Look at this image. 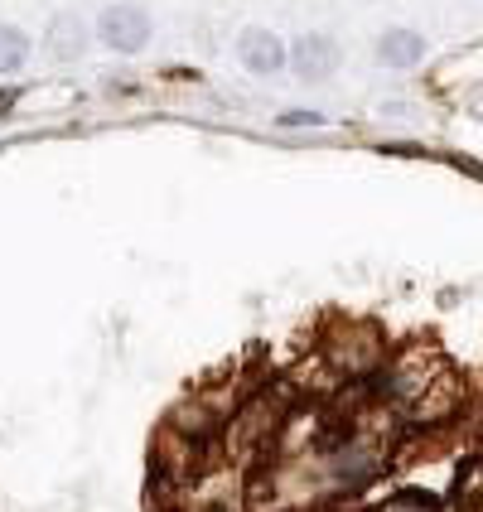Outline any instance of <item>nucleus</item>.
<instances>
[{
	"label": "nucleus",
	"mask_w": 483,
	"mask_h": 512,
	"mask_svg": "<svg viewBox=\"0 0 483 512\" xmlns=\"http://www.w3.org/2000/svg\"><path fill=\"white\" fill-rule=\"evenodd\" d=\"M237 63H242L252 78H276V73L290 68V44H285L276 29L247 25L237 34Z\"/></svg>",
	"instance_id": "f257e3e1"
},
{
	"label": "nucleus",
	"mask_w": 483,
	"mask_h": 512,
	"mask_svg": "<svg viewBox=\"0 0 483 512\" xmlns=\"http://www.w3.org/2000/svg\"><path fill=\"white\" fill-rule=\"evenodd\" d=\"M97 39L116 54H141L150 44V15L141 5H107L102 20H97Z\"/></svg>",
	"instance_id": "f03ea898"
},
{
	"label": "nucleus",
	"mask_w": 483,
	"mask_h": 512,
	"mask_svg": "<svg viewBox=\"0 0 483 512\" xmlns=\"http://www.w3.org/2000/svg\"><path fill=\"white\" fill-rule=\"evenodd\" d=\"M290 73L300 83H329L339 73V44L324 34V29H310L290 44Z\"/></svg>",
	"instance_id": "7ed1b4c3"
},
{
	"label": "nucleus",
	"mask_w": 483,
	"mask_h": 512,
	"mask_svg": "<svg viewBox=\"0 0 483 512\" xmlns=\"http://www.w3.org/2000/svg\"><path fill=\"white\" fill-rule=\"evenodd\" d=\"M87 25L78 15H54V25L44 29V54L54 58V63H78L87 54Z\"/></svg>",
	"instance_id": "20e7f679"
},
{
	"label": "nucleus",
	"mask_w": 483,
	"mask_h": 512,
	"mask_svg": "<svg viewBox=\"0 0 483 512\" xmlns=\"http://www.w3.org/2000/svg\"><path fill=\"white\" fill-rule=\"evenodd\" d=\"M377 58L387 63V68H411V63H421L426 58V34L421 29H387L382 39H377Z\"/></svg>",
	"instance_id": "39448f33"
},
{
	"label": "nucleus",
	"mask_w": 483,
	"mask_h": 512,
	"mask_svg": "<svg viewBox=\"0 0 483 512\" xmlns=\"http://www.w3.org/2000/svg\"><path fill=\"white\" fill-rule=\"evenodd\" d=\"M29 63V34L15 25H0V73H20Z\"/></svg>",
	"instance_id": "423d86ee"
},
{
	"label": "nucleus",
	"mask_w": 483,
	"mask_h": 512,
	"mask_svg": "<svg viewBox=\"0 0 483 512\" xmlns=\"http://www.w3.org/2000/svg\"><path fill=\"white\" fill-rule=\"evenodd\" d=\"M281 126H319V112H281Z\"/></svg>",
	"instance_id": "0eeeda50"
},
{
	"label": "nucleus",
	"mask_w": 483,
	"mask_h": 512,
	"mask_svg": "<svg viewBox=\"0 0 483 512\" xmlns=\"http://www.w3.org/2000/svg\"><path fill=\"white\" fill-rule=\"evenodd\" d=\"M15 102H20V87H0V116L15 112Z\"/></svg>",
	"instance_id": "6e6552de"
}]
</instances>
